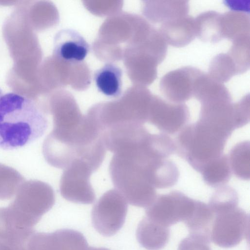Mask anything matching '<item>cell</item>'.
I'll list each match as a JSON object with an SVG mask.
<instances>
[{"mask_svg":"<svg viewBox=\"0 0 250 250\" xmlns=\"http://www.w3.org/2000/svg\"><path fill=\"white\" fill-rule=\"evenodd\" d=\"M113 153L109 171L115 188L129 204L147 207L157 196L152 176L160 158L153 153L146 138L125 144Z\"/></svg>","mask_w":250,"mask_h":250,"instance_id":"1","label":"cell"},{"mask_svg":"<svg viewBox=\"0 0 250 250\" xmlns=\"http://www.w3.org/2000/svg\"><path fill=\"white\" fill-rule=\"evenodd\" d=\"M106 151L100 132L88 114L71 128H53L42 145L44 158L50 166L64 169L79 160L88 164L94 172L102 165Z\"/></svg>","mask_w":250,"mask_h":250,"instance_id":"2","label":"cell"},{"mask_svg":"<svg viewBox=\"0 0 250 250\" xmlns=\"http://www.w3.org/2000/svg\"><path fill=\"white\" fill-rule=\"evenodd\" d=\"M47 113L39 101L16 93L0 97V148L13 150L42 137Z\"/></svg>","mask_w":250,"mask_h":250,"instance_id":"3","label":"cell"},{"mask_svg":"<svg viewBox=\"0 0 250 250\" xmlns=\"http://www.w3.org/2000/svg\"><path fill=\"white\" fill-rule=\"evenodd\" d=\"M229 138L198 120L180 131L174 142L175 153L201 173L207 165L223 154Z\"/></svg>","mask_w":250,"mask_h":250,"instance_id":"4","label":"cell"},{"mask_svg":"<svg viewBox=\"0 0 250 250\" xmlns=\"http://www.w3.org/2000/svg\"><path fill=\"white\" fill-rule=\"evenodd\" d=\"M55 195L47 183L37 180L24 181L14 201L5 207L11 222L19 229L33 231L42 216L54 206Z\"/></svg>","mask_w":250,"mask_h":250,"instance_id":"5","label":"cell"},{"mask_svg":"<svg viewBox=\"0 0 250 250\" xmlns=\"http://www.w3.org/2000/svg\"><path fill=\"white\" fill-rule=\"evenodd\" d=\"M3 32L14 61L13 67L37 68L40 50L37 39L28 19L24 2L19 4L8 17L4 24Z\"/></svg>","mask_w":250,"mask_h":250,"instance_id":"6","label":"cell"},{"mask_svg":"<svg viewBox=\"0 0 250 250\" xmlns=\"http://www.w3.org/2000/svg\"><path fill=\"white\" fill-rule=\"evenodd\" d=\"M127 204L123 195L115 188L104 193L91 211L92 222L95 229L105 237L117 233L125 222Z\"/></svg>","mask_w":250,"mask_h":250,"instance_id":"7","label":"cell"},{"mask_svg":"<svg viewBox=\"0 0 250 250\" xmlns=\"http://www.w3.org/2000/svg\"><path fill=\"white\" fill-rule=\"evenodd\" d=\"M249 230V215L237 207L214 214L210 240L220 247L231 248L248 237Z\"/></svg>","mask_w":250,"mask_h":250,"instance_id":"8","label":"cell"},{"mask_svg":"<svg viewBox=\"0 0 250 250\" xmlns=\"http://www.w3.org/2000/svg\"><path fill=\"white\" fill-rule=\"evenodd\" d=\"M194 200L178 190L157 195L146 209V216L169 227L184 222L192 213L196 205Z\"/></svg>","mask_w":250,"mask_h":250,"instance_id":"9","label":"cell"},{"mask_svg":"<svg viewBox=\"0 0 250 250\" xmlns=\"http://www.w3.org/2000/svg\"><path fill=\"white\" fill-rule=\"evenodd\" d=\"M94 172L84 161L76 160L64 169L60 183L62 196L65 200L77 204H90L96 195L90 182Z\"/></svg>","mask_w":250,"mask_h":250,"instance_id":"10","label":"cell"},{"mask_svg":"<svg viewBox=\"0 0 250 250\" xmlns=\"http://www.w3.org/2000/svg\"><path fill=\"white\" fill-rule=\"evenodd\" d=\"M189 116L186 104L167 102L153 95L147 122L164 134H174L184 127Z\"/></svg>","mask_w":250,"mask_h":250,"instance_id":"11","label":"cell"},{"mask_svg":"<svg viewBox=\"0 0 250 250\" xmlns=\"http://www.w3.org/2000/svg\"><path fill=\"white\" fill-rule=\"evenodd\" d=\"M202 72L190 66L169 71L160 81V91L170 102L183 103L193 97L196 80Z\"/></svg>","mask_w":250,"mask_h":250,"instance_id":"12","label":"cell"},{"mask_svg":"<svg viewBox=\"0 0 250 250\" xmlns=\"http://www.w3.org/2000/svg\"><path fill=\"white\" fill-rule=\"evenodd\" d=\"M88 247L83 235L71 229L51 233L35 231L27 243L28 250H86Z\"/></svg>","mask_w":250,"mask_h":250,"instance_id":"13","label":"cell"},{"mask_svg":"<svg viewBox=\"0 0 250 250\" xmlns=\"http://www.w3.org/2000/svg\"><path fill=\"white\" fill-rule=\"evenodd\" d=\"M89 50L88 42L74 29H62L55 36L53 54L60 60L72 63L79 62L85 58Z\"/></svg>","mask_w":250,"mask_h":250,"instance_id":"14","label":"cell"},{"mask_svg":"<svg viewBox=\"0 0 250 250\" xmlns=\"http://www.w3.org/2000/svg\"><path fill=\"white\" fill-rule=\"evenodd\" d=\"M158 30L167 43L175 47L185 46L196 37L195 19L188 15L162 23Z\"/></svg>","mask_w":250,"mask_h":250,"instance_id":"15","label":"cell"},{"mask_svg":"<svg viewBox=\"0 0 250 250\" xmlns=\"http://www.w3.org/2000/svg\"><path fill=\"white\" fill-rule=\"evenodd\" d=\"M168 228L145 216L136 229L137 240L147 250H161L169 240L170 231Z\"/></svg>","mask_w":250,"mask_h":250,"instance_id":"16","label":"cell"},{"mask_svg":"<svg viewBox=\"0 0 250 250\" xmlns=\"http://www.w3.org/2000/svg\"><path fill=\"white\" fill-rule=\"evenodd\" d=\"M189 8L187 0H151L146 1L144 13L152 22L162 24L188 15Z\"/></svg>","mask_w":250,"mask_h":250,"instance_id":"17","label":"cell"},{"mask_svg":"<svg viewBox=\"0 0 250 250\" xmlns=\"http://www.w3.org/2000/svg\"><path fill=\"white\" fill-rule=\"evenodd\" d=\"M122 75L119 66L107 63L95 71L94 81L100 92L108 97L118 98L122 94Z\"/></svg>","mask_w":250,"mask_h":250,"instance_id":"18","label":"cell"},{"mask_svg":"<svg viewBox=\"0 0 250 250\" xmlns=\"http://www.w3.org/2000/svg\"><path fill=\"white\" fill-rule=\"evenodd\" d=\"M221 14L208 11L195 19L196 37L204 42L216 43L223 39L221 22Z\"/></svg>","mask_w":250,"mask_h":250,"instance_id":"19","label":"cell"},{"mask_svg":"<svg viewBox=\"0 0 250 250\" xmlns=\"http://www.w3.org/2000/svg\"><path fill=\"white\" fill-rule=\"evenodd\" d=\"M221 22L223 39L232 41L250 35V16L245 12L233 10L221 14Z\"/></svg>","mask_w":250,"mask_h":250,"instance_id":"20","label":"cell"},{"mask_svg":"<svg viewBox=\"0 0 250 250\" xmlns=\"http://www.w3.org/2000/svg\"><path fill=\"white\" fill-rule=\"evenodd\" d=\"M214 214L208 205L196 200L194 210L184 222L189 231V234H200L210 239L211 227Z\"/></svg>","mask_w":250,"mask_h":250,"instance_id":"21","label":"cell"},{"mask_svg":"<svg viewBox=\"0 0 250 250\" xmlns=\"http://www.w3.org/2000/svg\"><path fill=\"white\" fill-rule=\"evenodd\" d=\"M201 173L208 186L218 188L225 186L231 175L228 156L223 154L207 165Z\"/></svg>","mask_w":250,"mask_h":250,"instance_id":"22","label":"cell"},{"mask_svg":"<svg viewBox=\"0 0 250 250\" xmlns=\"http://www.w3.org/2000/svg\"><path fill=\"white\" fill-rule=\"evenodd\" d=\"M250 146L249 141L238 143L228 156L231 172L243 180H249L250 177Z\"/></svg>","mask_w":250,"mask_h":250,"instance_id":"23","label":"cell"},{"mask_svg":"<svg viewBox=\"0 0 250 250\" xmlns=\"http://www.w3.org/2000/svg\"><path fill=\"white\" fill-rule=\"evenodd\" d=\"M208 74L215 81L223 83L238 73L231 58L226 53H220L212 58Z\"/></svg>","mask_w":250,"mask_h":250,"instance_id":"24","label":"cell"},{"mask_svg":"<svg viewBox=\"0 0 250 250\" xmlns=\"http://www.w3.org/2000/svg\"><path fill=\"white\" fill-rule=\"evenodd\" d=\"M24 182V177L16 169L0 163V200L12 198Z\"/></svg>","mask_w":250,"mask_h":250,"instance_id":"25","label":"cell"},{"mask_svg":"<svg viewBox=\"0 0 250 250\" xmlns=\"http://www.w3.org/2000/svg\"><path fill=\"white\" fill-rule=\"evenodd\" d=\"M238 201L236 191L231 187L224 186L218 188L214 191L208 206L216 214L237 207Z\"/></svg>","mask_w":250,"mask_h":250,"instance_id":"26","label":"cell"},{"mask_svg":"<svg viewBox=\"0 0 250 250\" xmlns=\"http://www.w3.org/2000/svg\"><path fill=\"white\" fill-rule=\"evenodd\" d=\"M250 35L240 37L232 41L228 53L233 60L238 74H242L250 68Z\"/></svg>","mask_w":250,"mask_h":250,"instance_id":"27","label":"cell"},{"mask_svg":"<svg viewBox=\"0 0 250 250\" xmlns=\"http://www.w3.org/2000/svg\"><path fill=\"white\" fill-rule=\"evenodd\" d=\"M210 239L207 236L189 234L183 239L178 246V250H211Z\"/></svg>","mask_w":250,"mask_h":250,"instance_id":"28","label":"cell"},{"mask_svg":"<svg viewBox=\"0 0 250 250\" xmlns=\"http://www.w3.org/2000/svg\"><path fill=\"white\" fill-rule=\"evenodd\" d=\"M27 243L0 237V250H28Z\"/></svg>","mask_w":250,"mask_h":250,"instance_id":"29","label":"cell"},{"mask_svg":"<svg viewBox=\"0 0 250 250\" xmlns=\"http://www.w3.org/2000/svg\"><path fill=\"white\" fill-rule=\"evenodd\" d=\"M86 250H110L106 248H95V247H89L87 248Z\"/></svg>","mask_w":250,"mask_h":250,"instance_id":"30","label":"cell"},{"mask_svg":"<svg viewBox=\"0 0 250 250\" xmlns=\"http://www.w3.org/2000/svg\"><path fill=\"white\" fill-rule=\"evenodd\" d=\"M0 95H1V91L0 90V97L1 96Z\"/></svg>","mask_w":250,"mask_h":250,"instance_id":"31","label":"cell"}]
</instances>
